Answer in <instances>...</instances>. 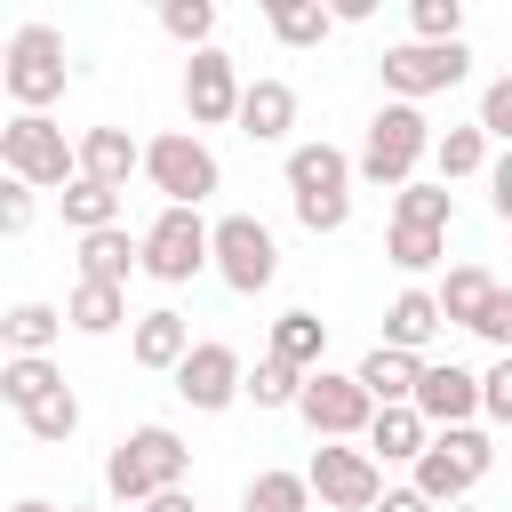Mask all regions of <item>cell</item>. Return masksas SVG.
<instances>
[{
	"label": "cell",
	"mask_w": 512,
	"mask_h": 512,
	"mask_svg": "<svg viewBox=\"0 0 512 512\" xmlns=\"http://www.w3.org/2000/svg\"><path fill=\"white\" fill-rule=\"evenodd\" d=\"M296 224L304 232H344L352 224V200H296Z\"/></svg>",
	"instance_id": "obj_41"
},
{
	"label": "cell",
	"mask_w": 512,
	"mask_h": 512,
	"mask_svg": "<svg viewBox=\"0 0 512 512\" xmlns=\"http://www.w3.org/2000/svg\"><path fill=\"white\" fill-rule=\"evenodd\" d=\"M168 376H176V400H184V408H200V416H216V408H232V400H240V352H232L224 336H200Z\"/></svg>",
	"instance_id": "obj_12"
},
{
	"label": "cell",
	"mask_w": 512,
	"mask_h": 512,
	"mask_svg": "<svg viewBox=\"0 0 512 512\" xmlns=\"http://www.w3.org/2000/svg\"><path fill=\"white\" fill-rule=\"evenodd\" d=\"M296 384H304V376L280 368L272 352H264L256 368H240V400H256V408H296Z\"/></svg>",
	"instance_id": "obj_36"
},
{
	"label": "cell",
	"mask_w": 512,
	"mask_h": 512,
	"mask_svg": "<svg viewBox=\"0 0 512 512\" xmlns=\"http://www.w3.org/2000/svg\"><path fill=\"white\" fill-rule=\"evenodd\" d=\"M232 128H240L248 144H288V128H296V88H288V80H240Z\"/></svg>",
	"instance_id": "obj_15"
},
{
	"label": "cell",
	"mask_w": 512,
	"mask_h": 512,
	"mask_svg": "<svg viewBox=\"0 0 512 512\" xmlns=\"http://www.w3.org/2000/svg\"><path fill=\"white\" fill-rule=\"evenodd\" d=\"M64 80H72V64H64V32L56 24H16L0 40V96L16 112H48L64 96Z\"/></svg>",
	"instance_id": "obj_3"
},
{
	"label": "cell",
	"mask_w": 512,
	"mask_h": 512,
	"mask_svg": "<svg viewBox=\"0 0 512 512\" xmlns=\"http://www.w3.org/2000/svg\"><path fill=\"white\" fill-rule=\"evenodd\" d=\"M376 488H384V472H376L368 448H352V440H320L312 464H304V496H320L328 512H368Z\"/></svg>",
	"instance_id": "obj_11"
},
{
	"label": "cell",
	"mask_w": 512,
	"mask_h": 512,
	"mask_svg": "<svg viewBox=\"0 0 512 512\" xmlns=\"http://www.w3.org/2000/svg\"><path fill=\"white\" fill-rule=\"evenodd\" d=\"M128 352H136V368H160V376H168V368L192 352V320H184L176 304H152V312H136Z\"/></svg>",
	"instance_id": "obj_19"
},
{
	"label": "cell",
	"mask_w": 512,
	"mask_h": 512,
	"mask_svg": "<svg viewBox=\"0 0 512 512\" xmlns=\"http://www.w3.org/2000/svg\"><path fill=\"white\" fill-rule=\"evenodd\" d=\"M296 416L312 424V440H360L376 408H368V392H360L344 368H328V360H320V368L296 384Z\"/></svg>",
	"instance_id": "obj_10"
},
{
	"label": "cell",
	"mask_w": 512,
	"mask_h": 512,
	"mask_svg": "<svg viewBox=\"0 0 512 512\" xmlns=\"http://www.w3.org/2000/svg\"><path fill=\"white\" fill-rule=\"evenodd\" d=\"M136 512H200V504H192V488H160V496H144Z\"/></svg>",
	"instance_id": "obj_43"
},
{
	"label": "cell",
	"mask_w": 512,
	"mask_h": 512,
	"mask_svg": "<svg viewBox=\"0 0 512 512\" xmlns=\"http://www.w3.org/2000/svg\"><path fill=\"white\" fill-rule=\"evenodd\" d=\"M408 408L424 416V432H448V424H472V416H480V384H472V368H456V360H424Z\"/></svg>",
	"instance_id": "obj_13"
},
{
	"label": "cell",
	"mask_w": 512,
	"mask_h": 512,
	"mask_svg": "<svg viewBox=\"0 0 512 512\" xmlns=\"http://www.w3.org/2000/svg\"><path fill=\"white\" fill-rule=\"evenodd\" d=\"M384 256L400 272H432L448 256V232H416V224H384Z\"/></svg>",
	"instance_id": "obj_35"
},
{
	"label": "cell",
	"mask_w": 512,
	"mask_h": 512,
	"mask_svg": "<svg viewBox=\"0 0 512 512\" xmlns=\"http://www.w3.org/2000/svg\"><path fill=\"white\" fill-rule=\"evenodd\" d=\"M8 512H64V504H48V496H16Z\"/></svg>",
	"instance_id": "obj_44"
},
{
	"label": "cell",
	"mask_w": 512,
	"mask_h": 512,
	"mask_svg": "<svg viewBox=\"0 0 512 512\" xmlns=\"http://www.w3.org/2000/svg\"><path fill=\"white\" fill-rule=\"evenodd\" d=\"M424 160L440 168V192H448V184H464V176H480V168H488V144H480V128L464 120V128L432 136V152H424Z\"/></svg>",
	"instance_id": "obj_29"
},
{
	"label": "cell",
	"mask_w": 512,
	"mask_h": 512,
	"mask_svg": "<svg viewBox=\"0 0 512 512\" xmlns=\"http://www.w3.org/2000/svg\"><path fill=\"white\" fill-rule=\"evenodd\" d=\"M136 272H152L160 288H184L208 272V224L200 208H160L144 232H136Z\"/></svg>",
	"instance_id": "obj_8"
},
{
	"label": "cell",
	"mask_w": 512,
	"mask_h": 512,
	"mask_svg": "<svg viewBox=\"0 0 512 512\" xmlns=\"http://www.w3.org/2000/svg\"><path fill=\"white\" fill-rule=\"evenodd\" d=\"M408 24L424 48H448V40H464V0H408Z\"/></svg>",
	"instance_id": "obj_37"
},
{
	"label": "cell",
	"mask_w": 512,
	"mask_h": 512,
	"mask_svg": "<svg viewBox=\"0 0 512 512\" xmlns=\"http://www.w3.org/2000/svg\"><path fill=\"white\" fill-rule=\"evenodd\" d=\"M184 472H192V448L176 440V424H136V432L104 456V496L144 504V496H160V488H184Z\"/></svg>",
	"instance_id": "obj_1"
},
{
	"label": "cell",
	"mask_w": 512,
	"mask_h": 512,
	"mask_svg": "<svg viewBox=\"0 0 512 512\" xmlns=\"http://www.w3.org/2000/svg\"><path fill=\"white\" fill-rule=\"evenodd\" d=\"M160 32L184 48H216V0H160Z\"/></svg>",
	"instance_id": "obj_34"
},
{
	"label": "cell",
	"mask_w": 512,
	"mask_h": 512,
	"mask_svg": "<svg viewBox=\"0 0 512 512\" xmlns=\"http://www.w3.org/2000/svg\"><path fill=\"white\" fill-rule=\"evenodd\" d=\"M56 336H64V312L40 304V296H24V304L0 312V344H8V360H48Z\"/></svg>",
	"instance_id": "obj_21"
},
{
	"label": "cell",
	"mask_w": 512,
	"mask_h": 512,
	"mask_svg": "<svg viewBox=\"0 0 512 512\" xmlns=\"http://www.w3.org/2000/svg\"><path fill=\"white\" fill-rule=\"evenodd\" d=\"M128 320V288H96V280H80L72 296H64V328H80V336H112Z\"/></svg>",
	"instance_id": "obj_26"
},
{
	"label": "cell",
	"mask_w": 512,
	"mask_h": 512,
	"mask_svg": "<svg viewBox=\"0 0 512 512\" xmlns=\"http://www.w3.org/2000/svg\"><path fill=\"white\" fill-rule=\"evenodd\" d=\"M360 440H368V464L384 472V464H416V448H424L432 432H424V416H416V408H376Z\"/></svg>",
	"instance_id": "obj_23"
},
{
	"label": "cell",
	"mask_w": 512,
	"mask_h": 512,
	"mask_svg": "<svg viewBox=\"0 0 512 512\" xmlns=\"http://www.w3.org/2000/svg\"><path fill=\"white\" fill-rule=\"evenodd\" d=\"M416 352H392V344H368L360 352V368H352V384L368 392V408H408V392H416Z\"/></svg>",
	"instance_id": "obj_20"
},
{
	"label": "cell",
	"mask_w": 512,
	"mask_h": 512,
	"mask_svg": "<svg viewBox=\"0 0 512 512\" xmlns=\"http://www.w3.org/2000/svg\"><path fill=\"white\" fill-rule=\"evenodd\" d=\"M440 336V312H432V288H400L392 304H384V344L392 352H416L424 360V344Z\"/></svg>",
	"instance_id": "obj_24"
},
{
	"label": "cell",
	"mask_w": 512,
	"mask_h": 512,
	"mask_svg": "<svg viewBox=\"0 0 512 512\" xmlns=\"http://www.w3.org/2000/svg\"><path fill=\"white\" fill-rule=\"evenodd\" d=\"M320 352H328V320H320V312H280V320H272V360H280V368L312 376Z\"/></svg>",
	"instance_id": "obj_25"
},
{
	"label": "cell",
	"mask_w": 512,
	"mask_h": 512,
	"mask_svg": "<svg viewBox=\"0 0 512 512\" xmlns=\"http://www.w3.org/2000/svg\"><path fill=\"white\" fill-rule=\"evenodd\" d=\"M56 200H64V224H72V232H104V224H120V192H104V184H88V176H72Z\"/></svg>",
	"instance_id": "obj_32"
},
{
	"label": "cell",
	"mask_w": 512,
	"mask_h": 512,
	"mask_svg": "<svg viewBox=\"0 0 512 512\" xmlns=\"http://www.w3.org/2000/svg\"><path fill=\"white\" fill-rule=\"evenodd\" d=\"M368 512H432V504H424L416 488H376V504H368Z\"/></svg>",
	"instance_id": "obj_42"
},
{
	"label": "cell",
	"mask_w": 512,
	"mask_h": 512,
	"mask_svg": "<svg viewBox=\"0 0 512 512\" xmlns=\"http://www.w3.org/2000/svg\"><path fill=\"white\" fill-rule=\"evenodd\" d=\"M56 384H64V376H56V360H0V400H8L16 416H24L32 400H48Z\"/></svg>",
	"instance_id": "obj_33"
},
{
	"label": "cell",
	"mask_w": 512,
	"mask_h": 512,
	"mask_svg": "<svg viewBox=\"0 0 512 512\" xmlns=\"http://www.w3.org/2000/svg\"><path fill=\"white\" fill-rule=\"evenodd\" d=\"M488 464H496V440H488V424H448V432H432L424 448H416V496L440 512V504H464L480 480H488Z\"/></svg>",
	"instance_id": "obj_2"
},
{
	"label": "cell",
	"mask_w": 512,
	"mask_h": 512,
	"mask_svg": "<svg viewBox=\"0 0 512 512\" xmlns=\"http://www.w3.org/2000/svg\"><path fill=\"white\" fill-rule=\"evenodd\" d=\"M232 104H240V64L224 48H192V64H184V112H192V128H224Z\"/></svg>",
	"instance_id": "obj_14"
},
{
	"label": "cell",
	"mask_w": 512,
	"mask_h": 512,
	"mask_svg": "<svg viewBox=\"0 0 512 512\" xmlns=\"http://www.w3.org/2000/svg\"><path fill=\"white\" fill-rule=\"evenodd\" d=\"M496 296H504V280H496L488 264H456V272H448V280L432 288V312L480 336V328H488V312H496Z\"/></svg>",
	"instance_id": "obj_18"
},
{
	"label": "cell",
	"mask_w": 512,
	"mask_h": 512,
	"mask_svg": "<svg viewBox=\"0 0 512 512\" xmlns=\"http://www.w3.org/2000/svg\"><path fill=\"white\" fill-rule=\"evenodd\" d=\"M480 144H504L512 136V80H488V96H480Z\"/></svg>",
	"instance_id": "obj_39"
},
{
	"label": "cell",
	"mask_w": 512,
	"mask_h": 512,
	"mask_svg": "<svg viewBox=\"0 0 512 512\" xmlns=\"http://www.w3.org/2000/svg\"><path fill=\"white\" fill-rule=\"evenodd\" d=\"M136 168L152 176V192L168 200V208H200L216 184H224V168H216V152L192 136V128H168V136H152V144H136Z\"/></svg>",
	"instance_id": "obj_6"
},
{
	"label": "cell",
	"mask_w": 512,
	"mask_h": 512,
	"mask_svg": "<svg viewBox=\"0 0 512 512\" xmlns=\"http://www.w3.org/2000/svg\"><path fill=\"white\" fill-rule=\"evenodd\" d=\"M64 512H88V504H64Z\"/></svg>",
	"instance_id": "obj_46"
},
{
	"label": "cell",
	"mask_w": 512,
	"mask_h": 512,
	"mask_svg": "<svg viewBox=\"0 0 512 512\" xmlns=\"http://www.w3.org/2000/svg\"><path fill=\"white\" fill-rule=\"evenodd\" d=\"M0 176H16L24 192H64L72 184V136L48 112H16L0 128Z\"/></svg>",
	"instance_id": "obj_7"
},
{
	"label": "cell",
	"mask_w": 512,
	"mask_h": 512,
	"mask_svg": "<svg viewBox=\"0 0 512 512\" xmlns=\"http://www.w3.org/2000/svg\"><path fill=\"white\" fill-rule=\"evenodd\" d=\"M472 384H480V416H488V424H512V352H496Z\"/></svg>",
	"instance_id": "obj_38"
},
{
	"label": "cell",
	"mask_w": 512,
	"mask_h": 512,
	"mask_svg": "<svg viewBox=\"0 0 512 512\" xmlns=\"http://www.w3.org/2000/svg\"><path fill=\"white\" fill-rule=\"evenodd\" d=\"M72 176H88V184H104V192H128V176H136V136H128V128H80V136H72Z\"/></svg>",
	"instance_id": "obj_17"
},
{
	"label": "cell",
	"mask_w": 512,
	"mask_h": 512,
	"mask_svg": "<svg viewBox=\"0 0 512 512\" xmlns=\"http://www.w3.org/2000/svg\"><path fill=\"white\" fill-rule=\"evenodd\" d=\"M288 200H352V160L328 136L288 144Z\"/></svg>",
	"instance_id": "obj_16"
},
{
	"label": "cell",
	"mask_w": 512,
	"mask_h": 512,
	"mask_svg": "<svg viewBox=\"0 0 512 512\" xmlns=\"http://www.w3.org/2000/svg\"><path fill=\"white\" fill-rule=\"evenodd\" d=\"M240 512H312V496H304V472H280V464H264V472L240 488Z\"/></svg>",
	"instance_id": "obj_31"
},
{
	"label": "cell",
	"mask_w": 512,
	"mask_h": 512,
	"mask_svg": "<svg viewBox=\"0 0 512 512\" xmlns=\"http://www.w3.org/2000/svg\"><path fill=\"white\" fill-rule=\"evenodd\" d=\"M264 24H272V40H280V48H320V40L336 32L320 0H264Z\"/></svg>",
	"instance_id": "obj_27"
},
{
	"label": "cell",
	"mask_w": 512,
	"mask_h": 512,
	"mask_svg": "<svg viewBox=\"0 0 512 512\" xmlns=\"http://www.w3.org/2000/svg\"><path fill=\"white\" fill-rule=\"evenodd\" d=\"M440 512H480V504H440Z\"/></svg>",
	"instance_id": "obj_45"
},
{
	"label": "cell",
	"mask_w": 512,
	"mask_h": 512,
	"mask_svg": "<svg viewBox=\"0 0 512 512\" xmlns=\"http://www.w3.org/2000/svg\"><path fill=\"white\" fill-rule=\"evenodd\" d=\"M128 272H136V232H128V224L80 232V280H96V288H128Z\"/></svg>",
	"instance_id": "obj_22"
},
{
	"label": "cell",
	"mask_w": 512,
	"mask_h": 512,
	"mask_svg": "<svg viewBox=\"0 0 512 512\" xmlns=\"http://www.w3.org/2000/svg\"><path fill=\"white\" fill-rule=\"evenodd\" d=\"M392 224H416V232H448V224H456V192H440V184L408 176V184L392 192Z\"/></svg>",
	"instance_id": "obj_28"
},
{
	"label": "cell",
	"mask_w": 512,
	"mask_h": 512,
	"mask_svg": "<svg viewBox=\"0 0 512 512\" xmlns=\"http://www.w3.org/2000/svg\"><path fill=\"white\" fill-rule=\"evenodd\" d=\"M376 72H384L392 104H424V96H448V88L472 72V48H464V40H448V48L400 40V48H384V56H376Z\"/></svg>",
	"instance_id": "obj_9"
},
{
	"label": "cell",
	"mask_w": 512,
	"mask_h": 512,
	"mask_svg": "<svg viewBox=\"0 0 512 512\" xmlns=\"http://www.w3.org/2000/svg\"><path fill=\"white\" fill-rule=\"evenodd\" d=\"M208 272L232 288V296H264L280 280V240L264 216H216L208 224Z\"/></svg>",
	"instance_id": "obj_5"
},
{
	"label": "cell",
	"mask_w": 512,
	"mask_h": 512,
	"mask_svg": "<svg viewBox=\"0 0 512 512\" xmlns=\"http://www.w3.org/2000/svg\"><path fill=\"white\" fill-rule=\"evenodd\" d=\"M432 152V120H424V104H376V120H368V136H360V160H352V176L360 184H376V192H400L408 176H416V160Z\"/></svg>",
	"instance_id": "obj_4"
},
{
	"label": "cell",
	"mask_w": 512,
	"mask_h": 512,
	"mask_svg": "<svg viewBox=\"0 0 512 512\" xmlns=\"http://www.w3.org/2000/svg\"><path fill=\"white\" fill-rule=\"evenodd\" d=\"M24 432H32L40 448H64V440L80 432V392H72V384H56L48 400H32V408H24Z\"/></svg>",
	"instance_id": "obj_30"
},
{
	"label": "cell",
	"mask_w": 512,
	"mask_h": 512,
	"mask_svg": "<svg viewBox=\"0 0 512 512\" xmlns=\"http://www.w3.org/2000/svg\"><path fill=\"white\" fill-rule=\"evenodd\" d=\"M32 216H40V192H24L16 176H0V240L32 232Z\"/></svg>",
	"instance_id": "obj_40"
}]
</instances>
